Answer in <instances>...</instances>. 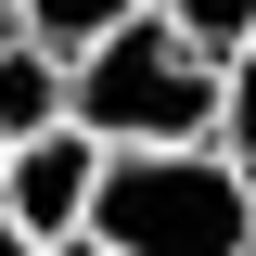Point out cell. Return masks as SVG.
<instances>
[{
    "label": "cell",
    "mask_w": 256,
    "mask_h": 256,
    "mask_svg": "<svg viewBox=\"0 0 256 256\" xmlns=\"http://www.w3.org/2000/svg\"><path fill=\"white\" fill-rule=\"evenodd\" d=\"M90 230L116 256H256V166L218 141H128L102 154Z\"/></svg>",
    "instance_id": "obj_2"
},
{
    "label": "cell",
    "mask_w": 256,
    "mask_h": 256,
    "mask_svg": "<svg viewBox=\"0 0 256 256\" xmlns=\"http://www.w3.org/2000/svg\"><path fill=\"white\" fill-rule=\"evenodd\" d=\"M90 192H102V141L77 116H52V128H26L13 141V166H0V205L38 230V244H64V230H90Z\"/></svg>",
    "instance_id": "obj_3"
},
{
    "label": "cell",
    "mask_w": 256,
    "mask_h": 256,
    "mask_svg": "<svg viewBox=\"0 0 256 256\" xmlns=\"http://www.w3.org/2000/svg\"><path fill=\"white\" fill-rule=\"evenodd\" d=\"M0 13H13V0H0Z\"/></svg>",
    "instance_id": "obj_10"
},
{
    "label": "cell",
    "mask_w": 256,
    "mask_h": 256,
    "mask_svg": "<svg viewBox=\"0 0 256 256\" xmlns=\"http://www.w3.org/2000/svg\"><path fill=\"white\" fill-rule=\"evenodd\" d=\"M38 256H116V244H102V230H64V244H38Z\"/></svg>",
    "instance_id": "obj_8"
},
{
    "label": "cell",
    "mask_w": 256,
    "mask_h": 256,
    "mask_svg": "<svg viewBox=\"0 0 256 256\" xmlns=\"http://www.w3.org/2000/svg\"><path fill=\"white\" fill-rule=\"evenodd\" d=\"M166 13H180V26H192V38H205V52H230V38H244V26H256V0H166Z\"/></svg>",
    "instance_id": "obj_6"
},
{
    "label": "cell",
    "mask_w": 256,
    "mask_h": 256,
    "mask_svg": "<svg viewBox=\"0 0 256 256\" xmlns=\"http://www.w3.org/2000/svg\"><path fill=\"white\" fill-rule=\"evenodd\" d=\"M0 256H38V230H26V218H13V205H0Z\"/></svg>",
    "instance_id": "obj_7"
},
{
    "label": "cell",
    "mask_w": 256,
    "mask_h": 256,
    "mask_svg": "<svg viewBox=\"0 0 256 256\" xmlns=\"http://www.w3.org/2000/svg\"><path fill=\"white\" fill-rule=\"evenodd\" d=\"M128 13H141V0H13V26L52 38V52H90V38H102V26H128Z\"/></svg>",
    "instance_id": "obj_5"
},
{
    "label": "cell",
    "mask_w": 256,
    "mask_h": 256,
    "mask_svg": "<svg viewBox=\"0 0 256 256\" xmlns=\"http://www.w3.org/2000/svg\"><path fill=\"white\" fill-rule=\"evenodd\" d=\"M218 64L230 52H205L166 0H141L90 52H64V116L102 154H128V141H218Z\"/></svg>",
    "instance_id": "obj_1"
},
{
    "label": "cell",
    "mask_w": 256,
    "mask_h": 256,
    "mask_svg": "<svg viewBox=\"0 0 256 256\" xmlns=\"http://www.w3.org/2000/svg\"><path fill=\"white\" fill-rule=\"evenodd\" d=\"M0 166H13V141H0Z\"/></svg>",
    "instance_id": "obj_9"
},
{
    "label": "cell",
    "mask_w": 256,
    "mask_h": 256,
    "mask_svg": "<svg viewBox=\"0 0 256 256\" xmlns=\"http://www.w3.org/2000/svg\"><path fill=\"white\" fill-rule=\"evenodd\" d=\"M52 116H64V52L0 13V141H26V128H52Z\"/></svg>",
    "instance_id": "obj_4"
}]
</instances>
